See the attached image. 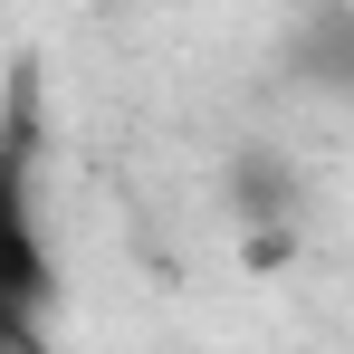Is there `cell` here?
<instances>
[{
    "instance_id": "6da1fadb",
    "label": "cell",
    "mask_w": 354,
    "mask_h": 354,
    "mask_svg": "<svg viewBox=\"0 0 354 354\" xmlns=\"http://www.w3.org/2000/svg\"><path fill=\"white\" fill-rule=\"evenodd\" d=\"M10 345H19V354H39V326H10Z\"/></svg>"
}]
</instances>
